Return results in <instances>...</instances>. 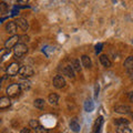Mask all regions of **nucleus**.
Segmentation results:
<instances>
[{"mask_svg":"<svg viewBox=\"0 0 133 133\" xmlns=\"http://www.w3.org/2000/svg\"><path fill=\"white\" fill-rule=\"evenodd\" d=\"M11 105V102H10V99L7 98V97H1L0 98V110H3V109H7Z\"/></svg>","mask_w":133,"mask_h":133,"instance_id":"nucleus-10","label":"nucleus"},{"mask_svg":"<svg viewBox=\"0 0 133 133\" xmlns=\"http://www.w3.org/2000/svg\"><path fill=\"white\" fill-rule=\"evenodd\" d=\"M19 87H20V90H21V91H27V90L30 89L31 82H30V81H28V80L22 81V82H20V83H19Z\"/></svg>","mask_w":133,"mask_h":133,"instance_id":"nucleus-17","label":"nucleus"},{"mask_svg":"<svg viewBox=\"0 0 133 133\" xmlns=\"http://www.w3.org/2000/svg\"><path fill=\"white\" fill-rule=\"evenodd\" d=\"M8 5L6 2H0V14H7Z\"/></svg>","mask_w":133,"mask_h":133,"instance_id":"nucleus-23","label":"nucleus"},{"mask_svg":"<svg viewBox=\"0 0 133 133\" xmlns=\"http://www.w3.org/2000/svg\"><path fill=\"white\" fill-rule=\"evenodd\" d=\"M21 133H30V129H28V128H23L22 130H21Z\"/></svg>","mask_w":133,"mask_h":133,"instance_id":"nucleus-28","label":"nucleus"},{"mask_svg":"<svg viewBox=\"0 0 133 133\" xmlns=\"http://www.w3.org/2000/svg\"><path fill=\"white\" fill-rule=\"evenodd\" d=\"M129 74H130V79H131V81L133 82V70H131V71H128Z\"/></svg>","mask_w":133,"mask_h":133,"instance_id":"nucleus-29","label":"nucleus"},{"mask_svg":"<svg viewBox=\"0 0 133 133\" xmlns=\"http://www.w3.org/2000/svg\"><path fill=\"white\" fill-rule=\"evenodd\" d=\"M17 24L15 21H9L7 23V26H6V30L7 32L9 33V35H12V36H16V32H17Z\"/></svg>","mask_w":133,"mask_h":133,"instance_id":"nucleus-8","label":"nucleus"},{"mask_svg":"<svg viewBox=\"0 0 133 133\" xmlns=\"http://www.w3.org/2000/svg\"><path fill=\"white\" fill-rule=\"evenodd\" d=\"M84 109L87 112H91L93 110V103L91 100H87L85 103H84Z\"/></svg>","mask_w":133,"mask_h":133,"instance_id":"nucleus-21","label":"nucleus"},{"mask_svg":"<svg viewBox=\"0 0 133 133\" xmlns=\"http://www.w3.org/2000/svg\"><path fill=\"white\" fill-rule=\"evenodd\" d=\"M114 123H115L118 127L129 125V121H128V120H127V119H122V118H120V119H115V120H114Z\"/></svg>","mask_w":133,"mask_h":133,"instance_id":"nucleus-18","label":"nucleus"},{"mask_svg":"<svg viewBox=\"0 0 133 133\" xmlns=\"http://www.w3.org/2000/svg\"><path fill=\"white\" fill-rule=\"evenodd\" d=\"M29 125H30L31 128H33V129H36V128H38L40 124H39V122H38V120H30V122H29Z\"/></svg>","mask_w":133,"mask_h":133,"instance_id":"nucleus-26","label":"nucleus"},{"mask_svg":"<svg viewBox=\"0 0 133 133\" xmlns=\"http://www.w3.org/2000/svg\"><path fill=\"white\" fill-rule=\"evenodd\" d=\"M33 73H35L33 69L31 68V66H29V65H23L19 70V74L21 77H23V78H30L31 76H33Z\"/></svg>","mask_w":133,"mask_h":133,"instance_id":"nucleus-3","label":"nucleus"},{"mask_svg":"<svg viewBox=\"0 0 133 133\" xmlns=\"http://www.w3.org/2000/svg\"><path fill=\"white\" fill-rule=\"evenodd\" d=\"M14 52H15V56L16 57H23L26 53L28 52V47L26 44H22V43H18L14 48Z\"/></svg>","mask_w":133,"mask_h":133,"instance_id":"nucleus-1","label":"nucleus"},{"mask_svg":"<svg viewBox=\"0 0 133 133\" xmlns=\"http://www.w3.org/2000/svg\"><path fill=\"white\" fill-rule=\"evenodd\" d=\"M65 85V80L62 76H56L53 78V87L57 89H61Z\"/></svg>","mask_w":133,"mask_h":133,"instance_id":"nucleus-5","label":"nucleus"},{"mask_svg":"<svg viewBox=\"0 0 133 133\" xmlns=\"http://www.w3.org/2000/svg\"><path fill=\"white\" fill-rule=\"evenodd\" d=\"M102 47H103V44H102V43H98L97 45H95V52H97V53H100V52H101Z\"/></svg>","mask_w":133,"mask_h":133,"instance_id":"nucleus-27","label":"nucleus"},{"mask_svg":"<svg viewBox=\"0 0 133 133\" xmlns=\"http://www.w3.org/2000/svg\"><path fill=\"white\" fill-rule=\"evenodd\" d=\"M35 130H36V133H49L48 129H45L44 127H41V125H39L38 128H36Z\"/></svg>","mask_w":133,"mask_h":133,"instance_id":"nucleus-24","label":"nucleus"},{"mask_svg":"<svg viewBox=\"0 0 133 133\" xmlns=\"http://www.w3.org/2000/svg\"><path fill=\"white\" fill-rule=\"evenodd\" d=\"M100 62H101L102 65L105 66V68H110V66L112 65V62L110 61V59H109V58H108L105 55L100 56Z\"/></svg>","mask_w":133,"mask_h":133,"instance_id":"nucleus-11","label":"nucleus"},{"mask_svg":"<svg viewBox=\"0 0 133 133\" xmlns=\"http://www.w3.org/2000/svg\"><path fill=\"white\" fill-rule=\"evenodd\" d=\"M70 128H71V130L73 132H79L80 131V124L78 123L77 119H72L71 122H70Z\"/></svg>","mask_w":133,"mask_h":133,"instance_id":"nucleus-15","label":"nucleus"},{"mask_svg":"<svg viewBox=\"0 0 133 133\" xmlns=\"http://www.w3.org/2000/svg\"><path fill=\"white\" fill-rule=\"evenodd\" d=\"M6 52H7V51H5V50H3V51H1V52H0V58H2V56L5 55Z\"/></svg>","mask_w":133,"mask_h":133,"instance_id":"nucleus-31","label":"nucleus"},{"mask_svg":"<svg viewBox=\"0 0 133 133\" xmlns=\"http://www.w3.org/2000/svg\"><path fill=\"white\" fill-rule=\"evenodd\" d=\"M18 42H19V36H12L11 38H9L7 41H6V43H5V47H6V49H12V48H15L17 44H18Z\"/></svg>","mask_w":133,"mask_h":133,"instance_id":"nucleus-4","label":"nucleus"},{"mask_svg":"<svg viewBox=\"0 0 133 133\" xmlns=\"http://www.w3.org/2000/svg\"><path fill=\"white\" fill-rule=\"evenodd\" d=\"M130 107L125 105V104H121V105H116L114 108V111L116 113H120V114H127V113H130Z\"/></svg>","mask_w":133,"mask_h":133,"instance_id":"nucleus-9","label":"nucleus"},{"mask_svg":"<svg viewBox=\"0 0 133 133\" xmlns=\"http://www.w3.org/2000/svg\"><path fill=\"white\" fill-rule=\"evenodd\" d=\"M15 22H16V24H17V27H19L22 31H27L28 29H29V23H28V21H27L26 19H23V18H18Z\"/></svg>","mask_w":133,"mask_h":133,"instance_id":"nucleus-7","label":"nucleus"},{"mask_svg":"<svg viewBox=\"0 0 133 133\" xmlns=\"http://www.w3.org/2000/svg\"><path fill=\"white\" fill-rule=\"evenodd\" d=\"M20 70V65L17 63V62H12V63L7 68V73L9 76H16L17 73H19Z\"/></svg>","mask_w":133,"mask_h":133,"instance_id":"nucleus-6","label":"nucleus"},{"mask_svg":"<svg viewBox=\"0 0 133 133\" xmlns=\"http://www.w3.org/2000/svg\"><path fill=\"white\" fill-rule=\"evenodd\" d=\"M81 62H82V65L84 66V68H91V65H92V62H91V59L88 57V56H82L81 57Z\"/></svg>","mask_w":133,"mask_h":133,"instance_id":"nucleus-14","label":"nucleus"},{"mask_svg":"<svg viewBox=\"0 0 133 133\" xmlns=\"http://www.w3.org/2000/svg\"><path fill=\"white\" fill-rule=\"evenodd\" d=\"M62 72H63L64 76H66L68 78H71V79H73V78H74V70H73L70 65L64 66L63 70H62Z\"/></svg>","mask_w":133,"mask_h":133,"instance_id":"nucleus-12","label":"nucleus"},{"mask_svg":"<svg viewBox=\"0 0 133 133\" xmlns=\"http://www.w3.org/2000/svg\"><path fill=\"white\" fill-rule=\"evenodd\" d=\"M131 129L128 125H122V127H118L116 129V133H131Z\"/></svg>","mask_w":133,"mask_h":133,"instance_id":"nucleus-19","label":"nucleus"},{"mask_svg":"<svg viewBox=\"0 0 133 133\" xmlns=\"http://www.w3.org/2000/svg\"><path fill=\"white\" fill-rule=\"evenodd\" d=\"M124 68H125L128 71L133 70V56L127 58V60L124 61Z\"/></svg>","mask_w":133,"mask_h":133,"instance_id":"nucleus-13","label":"nucleus"},{"mask_svg":"<svg viewBox=\"0 0 133 133\" xmlns=\"http://www.w3.org/2000/svg\"><path fill=\"white\" fill-rule=\"evenodd\" d=\"M129 99H130V101L133 102V92H130L129 93Z\"/></svg>","mask_w":133,"mask_h":133,"instance_id":"nucleus-30","label":"nucleus"},{"mask_svg":"<svg viewBox=\"0 0 133 133\" xmlns=\"http://www.w3.org/2000/svg\"><path fill=\"white\" fill-rule=\"evenodd\" d=\"M48 101H49L50 104H57L58 101H59V95L57 93H51L48 98Z\"/></svg>","mask_w":133,"mask_h":133,"instance_id":"nucleus-16","label":"nucleus"},{"mask_svg":"<svg viewBox=\"0 0 133 133\" xmlns=\"http://www.w3.org/2000/svg\"><path fill=\"white\" fill-rule=\"evenodd\" d=\"M20 92H21V90H20L19 83H12L7 88V94L9 97H17Z\"/></svg>","mask_w":133,"mask_h":133,"instance_id":"nucleus-2","label":"nucleus"},{"mask_svg":"<svg viewBox=\"0 0 133 133\" xmlns=\"http://www.w3.org/2000/svg\"><path fill=\"white\" fill-rule=\"evenodd\" d=\"M71 68L74 70V71H80V69H81V66H80V61L77 60V59H74V60L72 61Z\"/></svg>","mask_w":133,"mask_h":133,"instance_id":"nucleus-22","label":"nucleus"},{"mask_svg":"<svg viewBox=\"0 0 133 133\" xmlns=\"http://www.w3.org/2000/svg\"><path fill=\"white\" fill-rule=\"evenodd\" d=\"M29 41V37L27 35H23V36H19V43H22L24 44L26 42Z\"/></svg>","mask_w":133,"mask_h":133,"instance_id":"nucleus-25","label":"nucleus"},{"mask_svg":"<svg viewBox=\"0 0 133 133\" xmlns=\"http://www.w3.org/2000/svg\"><path fill=\"white\" fill-rule=\"evenodd\" d=\"M33 105H35L37 109H43L44 108V100L42 99H37L33 102Z\"/></svg>","mask_w":133,"mask_h":133,"instance_id":"nucleus-20","label":"nucleus"}]
</instances>
